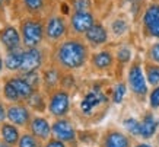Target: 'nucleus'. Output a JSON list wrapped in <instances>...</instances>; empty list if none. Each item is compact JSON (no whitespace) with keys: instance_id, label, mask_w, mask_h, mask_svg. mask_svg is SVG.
<instances>
[{"instance_id":"f257e3e1","label":"nucleus","mask_w":159,"mask_h":147,"mask_svg":"<svg viewBox=\"0 0 159 147\" xmlns=\"http://www.w3.org/2000/svg\"><path fill=\"white\" fill-rule=\"evenodd\" d=\"M89 51L86 44L76 38H70L60 42L53 52V61L56 66L64 70H76L86 63Z\"/></svg>"},{"instance_id":"f03ea898","label":"nucleus","mask_w":159,"mask_h":147,"mask_svg":"<svg viewBox=\"0 0 159 147\" xmlns=\"http://www.w3.org/2000/svg\"><path fill=\"white\" fill-rule=\"evenodd\" d=\"M19 32L22 37L24 48H35L41 47L43 41L45 39L44 32V20L38 16H25L19 20Z\"/></svg>"},{"instance_id":"7ed1b4c3","label":"nucleus","mask_w":159,"mask_h":147,"mask_svg":"<svg viewBox=\"0 0 159 147\" xmlns=\"http://www.w3.org/2000/svg\"><path fill=\"white\" fill-rule=\"evenodd\" d=\"M0 45L5 52L24 50L22 37H20L19 28L12 24H5L0 28Z\"/></svg>"},{"instance_id":"20e7f679","label":"nucleus","mask_w":159,"mask_h":147,"mask_svg":"<svg viewBox=\"0 0 159 147\" xmlns=\"http://www.w3.org/2000/svg\"><path fill=\"white\" fill-rule=\"evenodd\" d=\"M48 111L54 117H64L70 109V96L64 89H54L48 95Z\"/></svg>"},{"instance_id":"39448f33","label":"nucleus","mask_w":159,"mask_h":147,"mask_svg":"<svg viewBox=\"0 0 159 147\" xmlns=\"http://www.w3.org/2000/svg\"><path fill=\"white\" fill-rule=\"evenodd\" d=\"M7 121L22 128H28L31 119H32V112L26 102H13L7 104Z\"/></svg>"},{"instance_id":"423d86ee","label":"nucleus","mask_w":159,"mask_h":147,"mask_svg":"<svg viewBox=\"0 0 159 147\" xmlns=\"http://www.w3.org/2000/svg\"><path fill=\"white\" fill-rule=\"evenodd\" d=\"M44 32H45V39L50 42H57L66 35L67 26L61 16H48L44 22Z\"/></svg>"},{"instance_id":"0eeeda50","label":"nucleus","mask_w":159,"mask_h":147,"mask_svg":"<svg viewBox=\"0 0 159 147\" xmlns=\"http://www.w3.org/2000/svg\"><path fill=\"white\" fill-rule=\"evenodd\" d=\"M44 66V51L39 47L24 48V58L19 73H29L37 71Z\"/></svg>"},{"instance_id":"6e6552de","label":"nucleus","mask_w":159,"mask_h":147,"mask_svg":"<svg viewBox=\"0 0 159 147\" xmlns=\"http://www.w3.org/2000/svg\"><path fill=\"white\" fill-rule=\"evenodd\" d=\"M129 86L137 96H145L148 93V80L139 63H133L129 70Z\"/></svg>"},{"instance_id":"1a4fd4ad","label":"nucleus","mask_w":159,"mask_h":147,"mask_svg":"<svg viewBox=\"0 0 159 147\" xmlns=\"http://www.w3.org/2000/svg\"><path fill=\"white\" fill-rule=\"evenodd\" d=\"M142 22H143V31L149 37L159 38V5L158 3L148 6Z\"/></svg>"},{"instance_id":"9d476101","label":"nucleus","mask_w":159,"mask_h":147,"mask_svg":"<svg viewBox=\"0 0 159 147\" xmlns=\"http://www.w3.org/2000/svg\"><path fill=\"white\" fill-rule=\"evenodd\" d=\"M28 130L31 134H34L35 137L41 140V141H47L51 136V124L48 122V119L44 118V117H39V115H34L31 122L28 125Z\"/></svg>"},{"instance_id":"9b49d317","label":"nucleus","mask_w":159,"mask_h":147,"mask_svg":"<svg viewBox=\"0 0 159 147\" xmlns=\"http://www.w3.org/2000/svg\"><path fill=\"white\" fill-rule=\"evenodd\" d=\"M95 25V18L91 12H75L70 16V26L76 33H86Z\"/></svg>"},{"instance_id":"f8f14e48","label":"nucleus","mask_w":159,"mask_h":147,"mask_svg":"<svg viewBox=\"0 0 159 147\" xmlns=\"http://www.w3.org/2000/svg\"><path fill=\"white\" fill-rule=\"evenodd\" d=\"M51 131H53L54 137L61 140L64 143H73L76 138V133H75V128L67 119H57L54 121L51 125Z\"/></svg>"},{"instance_id":"ddd939ff","label":"nucleus","mask_w":159,"mask_h":147,"mask_svg":"<svg viewBox=\"0 0 159 147\" xmlns=\"http://www.w3.org/2000/svg\"><path fill=\"white\" fill-rule=\"evenodd\" d=\"M104 102H107V96L102 93L101 90H92L88 92L85 98L80 102V109L85 115H91L93 112V109L102 105Z\"/></svg>"},{"instance_id":"4468645a","label":"nucleus","mask_w":159,"mask_h":147,"mask_svg":"<svg viewBox=\"0 0 159 147\" xmlns=\"http://www.w3.org/2000/svg\"><path fill=\"white\" fill-rule=\"evenodd\" d=\"M102 147H130V138L121 131L111 130L102 140Z\"/></svg>"},{"instance_id":"2eb2a0df","label":"nucleus","mask_w":159,"mask_h":147,"mask_svg":"<svg viewBox=\"0 0 159 147\" xmlns=\"http://www.w3.org/2000/svg\"><path fill=\"white\" fill-rule=\"evenodd\" d=\"M60 83V71L57 67H48L41 74V85L47 92L56 89V86Z\"/></svg>"},{"instance_id":"dca6fc26","label":"nucleus","mask_w":159,"mask_h":147,"mask_svg":"<svg viewBox=\"0 0 159 147\" xmlns=\"http://www.w3.org/2000/svg\"><path fill=\"white\" fill-rule=\"evenodd\" d=\"M0 137L3 138L6 143H9L12 146H16V143L20 137L19 127L12 124L10 121H5L0 125Z\"/></svg>"},{"instance_id":"f3484780","label":"nucleus","mask_w":159,"mask_h":147,"mask_svg":"<svg viewBox=\"0 0 159 147\" xmlns=\"http://www.w3.org/2000/svg\"><path fill=\"white\" fill-rule=\"evenodd\" d=\"M9 80L15 85V87H16V90L19 92V95H20V98H22L24 102H26V100L31 98V95L35 92L34 87L29 85L28 82L20 76L19 73H15L13 76H9Z\"/></svg>"},{"instance_id":"a211bd4d","label":"nucleus","mask_w":159,"mask_h":147,"mask_svg":"<svg viewBox=\"0 0 159 147\" xmlns=\"http://www.w3.org/2000/svg\"><path fill=\"white\" fill-rule=\"evenodd\" d=\"M22 58H24V50L6 52L5 57H3L5 69L10 73H19L20 66H22Z\"/></svg>"},{"instance_id":"6ab92c4d","label":"nucleus","mask_w":159,"mask_h":147,"mask_svg":"<svg viewBox=\"0 0 159 147\" xmlns=\"http://www.w3.org/2000/svg\"><path fill=\"white\" fill-rule=\"evenodd\" d=\"M86 39L93 45H101V44L107 42L108 39V32L107 29L102 26L101 24H95L86 33H85Z\"/></svg>"},{"instance_id":"aec40b11","label":"nucleus","mask_w":159,"mask_h":147,"mask_svg":"<svg viewBox=\"0 0 159 147\" xmlns=\"http://www.w3.org/2000/svg\"><path fill=\"white\" fill-rule=\"evenodd\" d=\"M2 95H3V99L7 100L9 104H13V102H24L22 98H20V95H19V92H18L16 87H15V85L9 80V77L3 79Z\"/></svg>"},{"instance_id":"412c9836","label":"nucleus","mask_w":159,"mask_h":147,"mask_svg":"<svg viewBox=\"0 0 159 147\" xmlns=\"http://www.w3.org/2000/svg\"><path fill=\"white\" fill-rule=\"evenodd\" d=\"M92 66L98 70H107L112 66V56L108 51H101L92 57Z\"/></svg>"},{"instance_id":"4be33fe9","label":"nucleus","mask_w":159,"mask_h":147,"mask_svg":"<svg viewBox=\"0 0 159 147\" xmlns=\"http://www.w3.org/2000/svg\"><path fill=\"white\" fill-rule=\"evenodd\" d=\"M156 131V121H155L153 115L146 114L143 121L140 122V136L143 138H150Z\"/></svg>"},{"instance_id":"5701e85b","label":"nucleus","mask_w":159,"mask_h":147,"mask_svg":"<svg viewBox=\"0 0 159 147\" xmlns=\"http://www.w3.org/2000/svg\"><path fill=\"white\" fill-rule=\"evenodd\" d=\"M24 9L26 10V13H29L31 16H37L44 10L45 6V0H20Z\"/></svg>"},{"instance_id":"b1692460","label":"nucleus","mask_w":159,"mask_h":147,"mask_svg":"<svg viewBox=\"0 0 159 147\" xmlns=\"http://www.w3.org/2000/svg\"><path fill=\"white\" fill-rule=\"evenodd\" d=\"M15 147H43V146H41V140H38L34 134H31L29 131H25V133L20 134L19 140H18Z\"/></svg>"},{"instance_id":"393cba45","label":"nucleus","mask_w":159,"mask_h":147,"mask_svg":"<svg viewBox=\"0 0 159 147\" xmlns=\"http://www.w3.org/2000/svg\"><path fill=\"white\" fill-rule=\"evenodd\" d=\"M26 105H28L31 109H34V111H38V112H43L44 109H45V100H44V96L43 93L38 90H35L34 93L31 95L28 100H26Z\"/></svg>"},{"instance_id":"a878e982","label":"nucleus","mask_w":159,"mask_h":147,"mask_svg":"<svg viewBox=\"0 0 159 147\" xmlns=\"http://www.w3.org/2000/svg\"><path fill=\"white\" fill-rule=\"evenodd\" d=\"M145 71H146V80H148V83H150L152 86H158L159 85V66L148 63L145 66Z\"/></svg>"},{"instance_id":"bb28decb","label":"nucleus","mask_w":159,"mask_h":147,"mask_svg":"<svg viewBox=\"0 0 159 147\" xmlns=\"http://www.w3.org/2000/svg\"><path fill=\"white\" fill-rule=\"evenodd\" d=\"M19 74L24 77L25 80L28 82L29 85L32 86L35 90L39 89V85H41V74H39V70L29 71V73H19Z\"/></svg>"},{"instance_id":"cd10ccee","label":"nucleus","mask_w":159,"mask_h":147,"mask_svg":"<svg viewBox=\"0 0 159 147\" xmlns=\"http://www.w3.org/2000/svg\"><path fill=\"white\" fill-rule=\"evenodd\" d=\"M72 7L75 12H91V0H72Z\"/></svg>"},{"instance_id":"c85d7f7f","label":"nucleus","mask_w":159,"mask_h":147,"mask_svg":"<svg viewBox=\"0 0 159 147\" xmlns=\"http://www.w3.org/2000/svg\"><path fill=\"white\" fill-rule=\"evenodd\" d=\"M124 127L133 136H140V122L134 118H129L124 121Z\"/></svg>"},{"instance_id":"c756f323","label":"nucleus","mask_w":159,"mask_h":147,"mask_svg":"<svg viewBox=\"0 0 159 147\" xmlns=\"http://www.w3.org/2000/svg\"><path fill=\"white\" fill-rule=\"evenodd\" d=\"M127 24H125V20L123 19H117L112 22V25H111V29H112V32L116 33V35H123V33L127 32Z\"/></svg>"},{"instance_id":"7c9ffc66","label":"nucleus","mask_w":159,"mask_h":147,"mask_svg":"<svg viewBox=\"0 0 159 147\" xmlns=\"http://www.w3.org/2000/svg\"><path fill=\"white\" fill-rule=\"evenodd\" d=\"M149 102H150V108H159V85L155 86V89L150 92L149 95Z\"/></svg>"},{"instance_id":"2f4dec72","label":"nucleus","mask_w":159,"mask_h":147,"mask_svg":"<svg viewBox=\"0 0 159 147\" xmlns=\"http://www.w3.org/2000/svg\"><path fill=\"white\" fill-rule=\"evenodd\" d=\"M124 95H125V86L123 85V83H120V85H117V87H116V90H114V102L116 104H120L121 102V99L124 98Z\"/></svg>"},{"instance_id":"473e14b6","label":"nucleus","mask_w":159,"mask_h":147,"mask_svg":"<svg viewBox=\"0 0 159 147\" xmlns=\"http://www.w3.org/2000/svg\"><path fill=\"white\" fill-rule=\"evenodd\" d=\"M117 58H118L121 63H127L131 58V51L129 50V48H125V47L120 48V50L117 51Z\"/></svg>"},{"instance_id":"72a5a7b5","label":"nucleus","mask_w":159,"mask_h":147,"mask_svg":"<svg viewBox=\"0 0 159 147\" xmlns=\"http://www.w3.org/2000/svg\"><path fill=\"white\" fill-rule=\"evenodd\" d=\"M148 56L150 57V60H152V61L159 63V42L153 44V45L149 48V52H148Z\"/></svg>"},{"instance_id":"f704fd0d","label":"nucleus","mask_w":159,"mask_h":147,"mask_svg":"<svg viewBox=\"0 0 159 147\" xmlns=\"http://www.w3.org/2000/svg\"><path fill=\"white\" fill-rule=\"evenodd\" d=\"M43 147H66V144H64V141L54 137V138H48L47 141L44 143Z\"/></svg>"},{"instance_id":"c9c22d12","label":"nucleus","mask_w":159,"mask_h":147,"mask_svg":"<svg viewBox=\"0 0 159 147\" xmlns=\"http://www.w3.org/2000/svg\"><path fill=\"white\" fill-rule=\"evenodd\" d=\"M7 119V106L5 105L3 99L0 98V125Z\"/></svg>"},{"instance_id":"e433bc0d","label":"nucleus","mask_w":159,"mask_h":147,"mask_svg":"<svg viewBox=\"0 0 159 147\" xmlns=\"http://www.w3.org/2000/svg\"><path fill=\"white\" fill-rule=\"evenodd\" d=\"M6 7H7V5H6V2H5V0H0V20H5Z\"/></svg>"},{"instance_id":"4c0bfd02","label":"nucleus","mask_w":159,"mask_h":147,"mask_svg":"<svg viewBox=\"0 0 159 147\" xmlns=\"http://www.w3.org/2000/svg\"><path fill=\"white\" fill-rule=\"evenodd\" d=\"M0 147H15V146H12V144H9V143H6L3 138L0 137Z\"/></svg>"},{"instance_id":"58836bf2","label":"nucleus","mask_w":159,"mask_h":147,"mask_svg":"<svg viewBox=\"0 0 159 147\" xmlns=\"http://www.w3.org/2000/svg\"><path fill=\"white\" fill-rule=\"evenodd\" d=\"M3 70H5V61H3V57L0 54V74L3 73Z\"/></svg>"},{"instance_id":"ea45409f","label":"nucleus","mask_w":159,"mask_h":147,"mask_svg":"<svg viewBox=\"0 0 159 147\" xmlns=\"http://www.w3.org/2000/svg\"><path fill=\"white\" fill-rule=\"evenodd\" d=\"M5 2H6V5H7V6L10 7V6L13 5V2H15V0H5Z\"/></svg>"},{"instance_id":"a19ab883","label":"nucleus","mask_w":159,"mask_h":147,"mask_svg":"<svg viewBox=\"0 0 159 147\" xmlns=\"http://www.w3.org/2000/svg\"><path fill=\"white\" fill-rule=\"evenodd\" d=\"M136 147H152V146H149V144H137Z\"/></svg>"}]
</instances>
